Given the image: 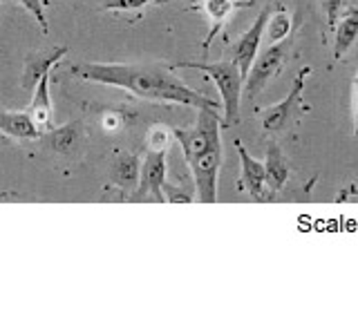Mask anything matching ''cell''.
I'll return each instance as SVG.
<instances>
[{"mask_svg": "<svg viewBox=\"0 0 358 335\" xmlns=\"http://www.w3.org/2000/svg\"><path fill=\"white\" fill-rule=\"evenodd\" d=\"M70 74L110 87H121L126 92L162 100V103H177L197 110H220V100H213L206 94L188 87L182 78L162 65H139V63H78L70 67Z\"/></svg>", "mask_w": 358, "mask_h": 335, "instance_id": "6da1fadb", "label": "cell"}, {"mask_svg": "<svg viewBox=\"0 0 358 335\" xmlns=\"http://www.w3.org/2000/svg\"><path fill=\"white\" fill-rule=\"evenodd\" d=\"M175 67H186V70H199L204 72L222 96L224 107V126L231 128L240 123V105L244 94V74L235 61H217V63H204V61H179Z\"/></svg>", "mask_w": 358, "mask_h": 335, "instance_id": "7a4b0ae2", "label": "cell"}, {"mask_svg": "<svg viewBox=\"0 0 358 335\" xmlns=\"http://www.w3.org/2000/svg\"><path fill=\"white\" fill-rule=\"evenodd\" d=\"M291 45H294V40H291V36H289L282 43H271L260 56H257L255 63L251 65L249 76H246V81H244V94L246 96L255 98L271 78H275L280 72H282L285 63L291 56Z\"/></svg>", "mask_w": 358, "mask_h": 335, "instance_id": "3957f363", "label": "cell"}, {"mask_svg": "<svg viewBox=\"0 0 358 335\" xmlns=\"http://www.w3.org/2000/svg\"><path fill=\"white\" fill-rule=\"evenodd\" d=\"M166 156L168 148H150L141 161L139 186L128 195L130 201H155L164 204V184H166Z\"/></svg>", "mask_w": 358, "mask_h": 335, "instance_id": "277c9868", "label": "cell"}, {"mask_svg": "<svg viewBox=\"0 0 358 335\" xmlns=\"http://www.w3.org/2000/svg\"><path fill=\"white\" fill-rule=\"evenodd\" d=\"M311 74V67H302V70L294 76V83L289 87V94L280 100L278 105H271L262 112V130L266 134H278L282 132L298 112V105L302 103V92H305V81Z\"/></svg>", "mask_w": 358, "mask_h": 335, "instance_id": "5b68a950", "label": "cell"}, {"mask_svg": "<svg viewBox=\"0 0 358 335\" xmlns=\"http://www.w3.org/2000/svg\"><path fill=\"white\" fill-rule=\"evenodd\" d=\"M271 7H273V0H266L260 9V14H257V18L253 20V25L242 34L238 45H235V50H233V61L240 65V70L244 74V81L251 72V65L257 59V50H260V43L264 38L266 22H268V18H271Z\"/></svg>", "mask_w": 358, "mask_h": 335, "instance_id": "8992f818", "label": "cell"}, {"mask_svg": "<svg viewBox=\"0 0 358 335\" xmlns=\"http://www.w3.org/2000/svg\"><path fill=\"white\" fill-rule=\"evenodd\" d=\"M235 148H238V156H240V181L238 188L249 193L255 201H273L275 193H271L266 186V170L264 163H260L255 156L249 154V150L244 148V143L240 139H235Z\"/></svg>", "mask_w": 358, "mask_h": 335, "instance_id": "52a82bcc", "label": "cell"}, {"mask_svg": "<svg viewBox=\"0 0 358 335\" xmlns=\"http://www.w3.org/2000/svg\"><path fill=\"white\" fill-rule=\"evenodd\" d=\"M251 5H255L253 0H204V11H206V16H208L210 27H208V34H206L204 43H201V52L208 54L210 43L215 40L220 29L227 25V20H229V16L233 14V11L251 7Z\"/></svg>", "mask_w": 358, "mask_h": 335, "instance_id": "ba28073f", "label": "cell"}, {"mask_svg": "<svg viewBox=\"0 0 358 335\" xmlns=\"http://www.w3.org/2000/svg\"><path fill=\"white\" fill-rule=\"evenodd\" d=\"M264 170H266V186L271 193H280L285 190L291 177V161L287 159V154L280 150L278 143H268L266 145V161H264Z\"/></svg>", "mask_w": 358, "mask_h": 335, "instance_id": "9c48e42d", "label": "cell"}, {"mask_svg": "<svg viewBox=\"0 0 358 335\" xmlns=\"http://www.w3.org/2000/svg\"><path fill=\"white\" fill-rule=\"evenodd\" d=\"M67 47H54L50 52H38L36 56H29L25 72H22V87L25 89H36V85L41 83V78L52 72V67L59 63L61 59H65Z\"/></svg>", "mask_w": 358, "mask_h": 335, "instance_id": "30bf717a", "label": "cell"}, {"mask_svg": "<svg viewBox=\"0 0 358 335\" xmlns=\"http://www.w3.org/2000/svg\"><path fill=\"white\" fill-rule=\"evenodd\" d=\"M0 132L14 139L34 141L41 137V130L31 121L29 112H0Z\"/></svg>", "mask_w": 358, "mask_h": 335, "instance_id": "8fae6325", "label": "cell"}, {"mask_svg": "<svg viewBox=\"0 0 358 335\" xmlns=\"http://www.w3.org/2000/svg\"><path fill=\"white\" fill-rule=\"evenodd\" d=\"M50 76L52 72H48L41 83L34 89V98L29 105V117L31 121L36 123L38 130H52V103H50Z\"/></svg>", "mask_w": 358, "mask_h": 335, "instance_id": "7c38bea8", "label": "cell"}, {"mask_svg": "<svg viewBox=\"0 0 358 335\" xmlns=\"http://www.w3.org/2000/svg\"><path fill=\"white\" fill-rule=\"evenodd\" d=\"M139 177H141V159L137 154H123L121 159L112 165V184L121 190H126L128 195L139 186Z\"/></svg>", "mask_w": 358, "mask_h": 335, "instance_id": "4fadbf2b", "label": "cell"}, {"mask_svg": "<svg viewBox=\"0 0 358 335\" xmlns=\"http://www.w3.org/2000/svg\"><path fill=\"white\" fill-rule=\"evenodd\" d=\"M358 38V9H350L336 25L334 36V59L341 61L352 50L354 40Z\"/></svg>", "mask_w": 358, "mask_h": 335, "instance_id": "5bb4252c", "label": "cell"}, {"mask_svg": "<svg viewBox=\"0 0 358 335\" xmlns=\"http://www.w3.org/2000/svg\"><path fill=\"white\" fill-rule=\"evenodd\" d=\"M78 139H81V123L78 121H72V123H67V126L56 128V130L52 128L48 134L50 148H54L61 154H70L78 145Z\"/></svg>", "mask_w": 358, "mask_h": 335, "instance_id": "9a60e30c", "label": "cell"}, {"mask_svg": "<svg viewBox=\"0 0 358 335\" xmlns=\"http://www.w3.org/2000/svg\"><path fill=\"white\" fill-rule=\"evenodd\" d=\"M294 27L296 25H294V20H291V14L285 7H280L275 14L268 18L264 36L268 43H282L291 36V34H294Z\"/></svg>", "mask_w": 358, "mask_h": 335, "instance_id": "2e32d148", "label": "cell"}, {"mask_svg": "<svg viewBox=\"0 0 358 335\" xmlns=\"http://www.w3.org/2000/svg\"><path fill=\"white\" fill-rule=\"evenodd\" d=\"M164 195L166 201L171 204H190V201L197 199V190L195 184H188V186H173V184H164Z\"/></svg>", "mask_w": 358, "mask_h": 335, "instance_id": "e0dca14e", "label": "cell"}, {"mask_svg": "<svg viewBox=\"0 0 358 335\" xmlns=\"http://www.w3.org/2000/svg\"><path fill=\"white\" fill-rule=\"evenodd\" d=\"M320 7H322L324 20H327V29H336V25H338V20L343 16L345 0H320Z\"/></svg>", "mask_w": 358, "mask_h": 335, "instance_id": "ac0fdd59", "label": "cell"}, {"mask_svg": "<svg viewBox=\"0 0 358 335\" xmlns=\"http://www.w3.org/2000/svg\"><path fill=\"white\" fill-rule=\"evenodd\" d=\"M155 3H164V0H106L103 9H110V11H132V9H141L145 5H155Z\"/></svg>", "mask_w": 358, "mask_h": 335, "instance_id": "d6986e66", "label": "cell"}, {"mask_svg": "<svg viewBox=\"0 0 358 335\" xmlns=\"http://www.w3.org/2000/svg\"><path fill=\"white\" fill-rule=\"evenodd\" d=\"M16 3L22 7V9H27L29 14L36 18V22L41 25V29L43 31H48V18H45V3L43 0H16Z\"/></svg>", "mask_w": 358, "mask_h": 335, "instance_id": "ffe728a7", "label": "cell"}, {"mask_svg": "<svg viewBox=\"0 0 358 335\" xmlns=\"http://www.w3.org/2000/svg\"><path fill=\"white\" fill-rule=\"evenodd\" d=\"M354 137H358V70L354 76Z\"/></svg>", "mask_w": 358, "mask_h": 335, "instance_id": "44dd1931", "label": "cell"}, {"mask_svg": "<svg viewBox=\"0 0 358 335\" xmlns=\"http://www.w3.org/2000/svg\"><path fill=\"white\" fill-rule=\"evenodd\" d=\"M45 3H48V0H45Z\"/></svg>", "mask_w": 358, "mask_h": 335, "instance_id": "7402d4cb", "label": "cell"}]
</instances>
